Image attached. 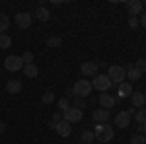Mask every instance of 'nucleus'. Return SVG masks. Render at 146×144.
<instances>
[{
    "label": "nucleus",
    "mask_w": 146,
    "mask_h": 144,
    "mask_svg": "<svg viewBox=\"0 0 146 144\" xmlns=\"http://www.w3.org/2000/svg\"><path fill=\"white\" fill-rule=\"evenodd\" d=\"M92 82L90 80H86V78H80L78 82H76V84H74V88H72V92H74V96H78V98H84V100H86V98H88V96H90L92 94Z\"/></svg>",
    "instance_id": "nucleus-1"
},
{
    "label": "nucleus",
    "mask_w": 146,
    "mask_h": 144,
    "mask_svg": "<svg viewBox=\"0 0 146 144\" xmlns=\"http://www.w3.org/2000/svg\"><path fill=\"white\" fill-rule=\"evenodd\" d=\"M107 76H109V80H111V84H123L125 78H127V70H125V66H119V64H113V66H109V72H107Z\"/></svg>",
    "instance_id": "nucleus-2"
},
{
    "label": "nucleus",
    "mask_w": 146,
    "mask_h": 144,
    "mask_svg": "<svg viewBox=\"0 0 146 144\" xmlns=\"http://www.w3.org/2000/svg\"><path fill=\"white\" fill-rule=\"evenodd\" d=\"M111 86H113V84H111V80H109L107 74H96V76H94V82H92V88H94V90H98V92H101V94H105Z\"/></svg>",
    "instance_id": "nucleus-3"
},
{
    "label": "nucleus",
    "mask_w": 146,
    "mask_h": 144,
    "mask_svg": "<svg viewBox=\"0 0 146 144\" xmlns=\"http://www.w3.org/2000/svg\"><path fill=\"white\" fill-rule=\"evenodd\" d=\"M94 134H96V140H100V142H109L115 133H113V129L109 125H98Z\"/></svg>",
    "instance_id": "nucleus-4"
},
{
    "label": "nucleus",
    "mask_w": 146,
    "mask_h": 144,
    "mask_svg": "<svg viewBox=\"0 0 146 144\" xmlns=\"http://www.w3.org/2000/svg\"><path fill=\"white\" fill-rule=\"evenodd\" d=\"M4 68H6V70H10V72H18V70H22V68H23L22 56H18V55L6 56V58H4Z\"/></svg>",
    "instance_id": "nucleus-5"
},
{
    "label": "nucleus",
    "mask_w": 146,
    "mask_h": 144,
    "mask_svg": "<svg viewBox=\"0 0 146 144\" xmlns=\"http://www.w3.org/2000/svg\"><path fill=\"white\" fill-rule=\"evenodd\" d=\"M82 117H84V111H80V109H76L74 105H70L64 113H62V119L66 123H78V121H82Z\"/></svg>",
    "instance_id": "nucleus-6"
},
{
    "label": "nucleus",
    "mask_w": 146,
    "mask_h": 144,
    "mask_svg": "<svg viewBox=\"0 0 146 144\" xmlns=\"http://www.w3.org/2000/svg\"><path fill=\"white\" fill-rule=\"evenodd\" d=\"M125 8L129 10L131 16H136V18L144 12V6H142V2H140V0H127V2H125Z\"/></svg>",
    "instance_id": "nucleus-7"
},
{
    "label": "nucleus",
    "mask_w": 146,
    "mask_h": 144,
    "mask_svg": "<svg viewBox=\"0 0 146 144\" xmlns=\"http://www.w3.org/2000/svg\"><path fill=\"white\" fill-rule=\"evenodd\" d=\"M31 22H33V16H31L29 12H18V14H16V23H18L22 29L31 27Z\"/></svg>",
    "instance_id": "nucleus-8"
},
{
    "label": "nucleus",
    "mask_w": 146,
    "mask_h": 144,
    "mask_svg": "<svg viewBox=\"0 0 146 144\" xmlns=\"http://www.w3.org/2000/svg\"><path fill=\"white\" fill-rule=\"evenodd\" d=\"M98 70H100V66H98V62H94V60H86V62H82V66H80V72H82L84 76H90V78L96 76Z\"/></svg>",
    "instance_id": "nucleus-9"
},
{
    "label": "nucleus",
    "mask_w": 146,
    "mask_h": 144,
    "mask_svg": "<svg viewBox=\"0 0 146 144\" xmlns=\"http://www.w3.org/2000/svg\"><path fill=\"white\" fill-rule=\"evenodd\" d=\"M98 101H100V107H101V109H107V111H109L113 105L117 103V98H113L111 94H100V100H98Z\"/></svg>",
    "instance_id": "nucleus-10"
},
{
    "label": "nucleus",
    "mask_w": 146,
    "mask_h": 144,
    "mask_svg": "<svg viewBox=\"0 0 146 144\" xmlns=\"http://www.w3.org/2000/svg\"><path fill=\"white\" fill-rule=\"evenodd\" d=\"M131 115H129V111H121V113H117V117H115V125L119 127V129H127L129 125H131Z\"/></svg>",
    "instance_id": "nucleus-11"
},
{
    "label": "nucleus",
    "mask_w": 146,
    "mask_h": 144,
    "mask_svg": "<svg viewBox=\"0 0 146 144\" xmlns=\"http://www.w3.org/2000/svg\"><path fill=\"white\" fill-rule=\"evenodd\" d=\"M92 119H94L96 123H100V125H105V123L109 121V111L100 107V109H96L94 113H92Z\"/></svg>",
    "instance_id": "nucleus-12"
},
{
    "label": "nucleus",
    "mask_w": 146,
    "mask_h": 144,
    "mask_svg": "<svg viewBox=\"0 0 146 144\" xmlns=\"http://www.w3.org/2000/svg\"><path fill=\"white\" fill-rule=\"evenodd\" d=\"M55 131L60 134V136H70V134H72V125L62 119L60 123H56V129H55Z\"/></svg>",
    "instance_id": "nucleus-13"
},
{
    "label": "nucleus",
    "mask_w": 146,
    "mask_h": 144,
    "mask_svg": "<svg viewBox=\"0 0 146 144\" xmlns=\"http://www.w3.org/2000/svg\"><path fill=\"white\" fill-rule=\"evenodd\" d=\"M131 101H133V107H140L142 109V105L146 103V98H144V94L142 92H133V96H131Z\"/></svg>",
    "instance_id": "nucleus-14"
},
{
    "label": "nucleus",
    "mask_w": 146,
    "mask_h": 144,
    "mask_svg": "<svg viewBox=\"0 0 146 144\" xmlns=\"http://www.w3.org/2000/svg\"><path fill=\"white\" fill-rule=\"evenodd\" d=\"M125 70H127V78H131L133 82L140 80V76H142V72L138 68H135V64H125Z\"/></svg>",
    "instance_id": "nucleus-15"
},
{
    "label": "nucleus",
    "mask_w": 146,
    "mask_h": 144,
    "mask_svg": "<svg viewBox=\"0 0 146 144\" xmlns=\"http://www.w3.org/2000/svg\"><path fill=\"white\" fill-rule=\"evenodd\" d=\"M133 84L131 82H123V84H119V98H129V96H133Z\"/></svg>",
    "instance_id": "nucleus-16"
},
{
    "label": "nucleus",
    "mask_w": 146,
    "mask_h": 144,
    "mask_svg": "<svg viewBox=\"0 0 146 144\" xmlns=\"http://www.w3.org/2000/svg\"><path fill=\"white\" fill-rule=\"evenodd\" d=\"M33 18H37L39 22H49L51 14H49V10H47L45 6H39V8H37V10L33 12Z\"/></svg>",
    "instance_id": "nucleus-17"
},
{
    "label": "nucleus",
    "mask_w": 146,
    "mask_h": 144,
    "mask_svg": "<svg viewBox=\"0 0 146 144\" xmlns=\"http://www.w3.org/2000/svg\"><path fill=\"white\" fill-rule=\"evenodd\" d=\"M22 88H23V84L20 80H10V82L6 84V92H8V94H20Z\"/></svg>",
    "instance_id": "nucleus-18"
},
{
    "label": "nucleus",
    "mask_w": 146,
    "mask_h": 144,
    "mask_svg": "<svg viewBox=\"0 0 146 144\" xmlns=\"http://www.w3.org/2000/svg\"><path fill=\"white\" fill-rule=\"evenodd\" d=\"M22 70L27 78H37V74H39V68L35 66V64H23Z\"/></svg>",
    "instance_id": "nucleus-19"
},
{
    "label": "nucleus",
    "mask_w": 146,
    "mask_h": 144,
    "mask_svg": "<svg viewBox=\"0 0 146 144\" xmlns=\"http://www.w3.org/2000/svg\"><path fill=\"white\" fill-rule=\"evenodd\" d=\"M80 140H82V144H92L96 140V134L92 133V131H84V133L80 134Z\"/></svg>",
    "instance_id": "nucleus-20"
},
{
    "label": "nucleus",
    "mask_w": 146,
    "mask_h": 144,
    "mask_svg": "<svg viewBox=\"0 0 146 144\" xmlns=\"http://www.w3.org/2000/svg\"><path fill=\"white\" fill-rule=\"evenodd\" d=\"M10 27V18L6 14H0V33H6Z\"/></svg>",
    "instance_id": "nucleus-21"
},
{
    "label": "nucleus",
    "mask_w": 146,
    "mask_h": 144,
    "mask_svg": "<svg viewBox=\"0 0 146 144\" xmlns=\"http://www.w3.org/2000/svg\"><path fill=\"white\" fill-rule=\"evenodd\" d=\"M12 47V37L8 33H0V49H10Z\"/></svg>",
    "instance_id": "nucleus-22"
},
{
    "label": "nucleus",
    "mask_w": 146,
    "mask_h": 144,
    "mask_svg": "<svg viewBox=\"0 0 146 144\" xmlns=\"http://www.w3.org/2000/svg\"><path fill=\"white\" fill-rule=\"evenodd\" d=\"M45 45L47 47H60V45H62V39H60L58 35H51V37H47Z\"/></svg>",
    "instance_id": "nucleus-23"
},
{
    "label": "nucleus",
    "mask_w": 146,
    "mask_h": 144,
    "mask_svg": "<svg viewBox=\"0 0 146 144\" xmlns=\"http://www.w3.org/2000/svg\"><path fill=\"white\" fill-rule=\"evenodd\" d=\"M72 100H74V107H76V109H80V111L86 109V105H88V103H86V100H84V98H78V96H74Z\"/></svg>",
    "instance_id": "nucleus-24"
},
{
    "label": "nucleus",
    "mask_w": 146,
    "mask_h": 144,
    "mask_svg": "<svg viewBox=\"0 0 146 144\" xmlns=\"http://www.w3.org/2000/svg\"><path fill=\"white\" fill-rule=\"evenodd\" d=\"M68 107H70V100L68 98H60L58 100V109H60V113H64Z\"/></svg>",
    "instance_id": "nucleus-25"
},
{
    "label": "nucleus",
    "mask_w": 146,
    "mask_h": 144,
    "mask_svg": "<svg viewBox=\"0 0 146 144\" xmlns=\"http://www.w3.org/2000/svg\"><path fill=\"white\" fill-rule=\"evenodd\" d=\"M146 142V138H144V134H140V133H136L131 136V144H144Z\"/></svg>",
    "instance_id": "nucleus-26"
},
{
    "label": "nucleus",
    "mask_w": 146,
    "mask_h": 144,
    "mask_svg": "<svg viewBox=\"0 0 146 144\" xmlns=\"http://www.w3.org/2000/svg\"><path fill=\"white\" fill-rule=\"evenodd\" d=\"M135 119H136V123H138V125H142V123L146 121V109H138L135 113Z\"/></svg>",
    "instance_id": "nucleus-27"
},
{
    "label": "nucleus",
    "mask_w": 146,
    "mask_h": 144,
    "mask_svg": "<svg viewBox=\"0 0 146 144\" xmlns=\"http://www.w3.org/2000/svg\"><path fill=\"white\" fill-rule=\"evenodd\" d=\"M22 60H23V64H33V53L31 51H25L22 55Z\"/></svg>",
    "instance_id": "nucleus-28"
},
{
    "label": "nucleus",
    "mask_w": 146,
    "mask_h": 144,
    "mask_svg": "<svg viewBox=\"0 0 146 144\" xmlns=\"http://www.w3.org/2000/svg\"><path fill=\"white\" fill-rule=\"evenodd\" d=\"M53 100H55V94H53V92H45V94H43V98H41V101L47 103V105H49V103H53Z\"/></svg>",
    "instance_id": "nucleus-29"
},
{
    "label": "nucleus",
    "mask_w": 146,
    "mask_h": 144,
    "mask_svg": "<svg viewBox=\"0 0 146 144\" xmlns=\"http://www.w3.org/2000/svg\"><path fill=\"white\" fill-rule=\"evenodd\" d=\"M138 25H140L138 18H136V16H131V18H129V27H131V29H136Z\"/></svg>",
    "instance_id": "nucleus-30"
},
{
    "label": "nucleus",
    "mask_w": 146,
    "mask_h": 144,
    "mask_svg": "<svg viewBox=\"0 0 146 144\" xmlns=\"http://www.w3.org/2000/svg\"><path fill=\"white\" fill-rule=\"evenodd\" d=\"M135 68H138L140 72H144V70H146V58H138L136 64H135Z\"/></svg>",
    "instance_id": "nucleus-31"
},
{
    "label": "nucleus",
    "mask_w": 146,
    "mask_h": 144,
    "mask_svg": "<svg viewBox=\"0 0 146 144\" xmlns=\"http://www.w3.org/2000/svg\"><path fill=\"white\" fill-rule=\"evenodd\" d=\"M53 123H60L62 121V113L60 111H56V113H53V119H51Z\"/></svg>",
    "instance_id": "nucleus-32"
},
{
    "label": "nucleus",
    "mask_w": 146,
    "mask_h": 144,
    "mask_svg": "<svg viewBox=\"0 0 146 144\" xmlns=\"http://www.w3.org/2000/svg\"><path fill=\"white\" fill-rule=\"evenodd\" d=\"M138 22H140V25H142V27H146V12H142V14H140Z\"/></svg>",
    "instance_id": "nucleus-33"
},
{
    "label": "nucleus",
    "mask_w": 146,
    "mask_h": 144,
    "mask_svg": "<svg viewBox=\"0 0 146 144\" xmlns=\"http://www.w3.org/2000/svg\"><path fill=\"white\" fill-rule=\"evenodd\" d=\"M66 98H68V100L74 98V92H72V90H66Z\"/></svg>",
    "instance_id": "nucleus-34"
},
{
    "label": "nucleus",
    "mask_w": 146,
    "mask_h": 144,
    "mask_svg": "<svg viewBox=\"0 0 146 144\" xmlns=\"http://www.w3.org/2000/svg\"><path fill=\"white\" fill-rule=\"evenodd\" d=\"M140 129H142V134H144V136H146V121L142 123V125H140Z\"/></svg>",
    "instance_id": "nucleus-35"
},
{
    "label": "nucleus",
    "mask_w": 146,
    "mask_h": 144,
    "mask_svg": "<svg viewBox=\"0 0 146 144\" xmlns=\"http://www.w3.org/2000/svg\"><path fill=\"white\" fill-rule=\"evenodd\" d=\"M49 129H51V131H55V129H56V123L51 121V123H49Z\"/></svg>",
    "instance_id": "nucleus-36"
},
{
    "label": "nucleus",
    "mask_w": 146,
    "mask_h": 144,
    "mask_svg": "<svg viewBox=\"0 0 146 144\" xmlns=\"http://www.w3.org/2000/svg\"><path fill=\"white\" fill-rule=\"evenodd\" d=\"M4 131H6V125H4V123L0 121V133H4Z\"/></svg>",
    "instance_id": "nucleus-37"
},
{
    "label": "nucleus",
    "mask_w": 146,
    "mask_h": 144,
    "mask_svg": "<svg viewBox=\"0 0 146 144\" xmlns=\"http://www.w3.org/2000/svg\"><path fill=\"white\" fill-rule=\"evenodd\" d=\"M142 6H146V2H142Z\"/></svg>",
    "instance_id": "nucleus-38"
},
{
    "label": "nucleus",
    "mask_w": 146,
    "mask_h": 144,
    "mask_svg": "<svg viewBox=\"0 0 146 144\" xmlns=\"http://www.w3.org/2000/svg\"><path fill=\"white\" fill-rule=\"evenodd\" d=\"M144 98H146V92H144Z\"/></svg>",
    "instance_id": "nucleus-39"
}]
</instances>
